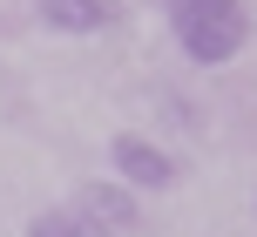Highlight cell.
<instances>
[{"label": "cell", "instance_id": "6da1fadb", "mask_svg": "<svg viewBox=\"0 0 257 237\" xmlns=\"http://www.w3.org/2000/svg\"><path fill=\"white\" fill-rule=\"evenodd\" d=\"M169 27H176V48L196 68H223L244 54L250 41V14L244 0H169Z\"/></svg>", "mask_w": 257, "mask_h": 237}, {"label": "cell", "instance_id": "7a4b0ae2", "mask_svg": "<svg viewBox=\"0 0 257 237\" xmlns=\"http://www.w3.org/2000/svg\"><path fill=\"white\" fill-rule=\"evenodd\" d=\"M68 210L81 217V224H88L95 237H128L142 224V210H136V197H128L122 183H81L75 190V203H68Z\"/></svg>", "mask_w": 257, "mask_h": 237}, {"label": "cell", "instance_id": "3957f363", "mask_svg": "<svg viewBox=\"0 0 257 237\" xmlns=\"http://www.w3.org/2000/svg\"><path fill=\"white\" fill-rule=\"evenodd\" d=\"M108 163H115L122 190H169L176 183V163L156 143H142V136H115V143H108Z\"/></svg>", "mask_w": 257, "mask_h": 237}, {"label": "cell", "instance_id": "277c9868", "mask_svg": "<svg viewBox=\"0 0 257 237\" xmlns=\"http://www.w3.org/2000/svg\"><path fill=\"white\" fill-rule=\"evenodd\" d=\"M41 21L54 27V34H108V27L122 21L115 0H34Z\"/></svg>", "mask_w": 257, "mask_h": 237}, {"label": "cell", "instance_id": "5b68a950", "mask_svg": "<svg viewBox=\"0 0 257 237\" xmlns=\"http://www.w3.org/2000/svg\"><path fill=\"white\" fill-rule=\"evenodd\" d=\"M27 237H95V230L81 224L75 210H41L34 224H27Z\"/></svg>", "mask_w": 257, "mask_h": 237}]
</instances>
